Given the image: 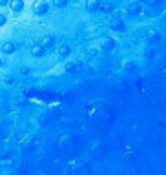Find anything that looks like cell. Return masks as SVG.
<instances>
[{
  "instance_id": "cell-1",
  "label": "cell",
  "mask_w": 166,
  "mask_h": 175,
  "mask_svg": "<svg viewBox=\"0 0 166 175\" xmlns=\"http://www.w3.org/2000/svg\"><path fill=\"white\" fill-rule=\"evenodd\" d=\"M33 13L35 15H46L48 13V2L46 0H35L33 2Z\"/></svg>"
},
{
  "instance_id": "cell-2",
  "label": "cell",
  "mask_w": 166,
  "mask_h": 175,
  "mask_svg": "<svg viewBox=\"0 0 166 175\" xmlns=\"http://www.w3.org/2000/svg\"><path fill=\"white\" fill-rule=\"evenodd\" d=\"M110 27H111L113 31H117V33H124V31H126V24H124V22H122V18H119V16L111 18Z\"/></svg>"
},
{
  "instance_id": "cell-3",
  "label": "cell",
  "mask_w": 166,
  "mask_h": 175,
  "mask_svg": "<svg viewBox=\"0 0 166 175\" xmlns=\"http://www.w3.org/2000/svg\"><path fill=\"white\" fill-rule=\"evenodd\" d=\"M53 42H55V40H53V37H51V35H44V37L38 40V44H40L42 47H46V49H48V47H51V46H53Z\"/></svg>"
},
{
  "instance_id": "cell-4",
  "label": "cell",
  "mask_w": 166,
  "mask_h": 175,
  "mask_svg": "<svg viewBox=\"0 0 166 175\" xmlns=\"http://www.w3.org/2000/svg\"><path fill=\"white\" fill-rule=\"evenodd\" d=\"M9 7H11V11L18 13L24 9V0H9Z\"/></svg>"
},
{
  "instance_id": "cell-5",
  "label": "cell",
  "mask_w": 166,
  "mask_h": 175,
  "mask_svg": "<svg viewBox=\"0 0 166 175\" xmlns=\"http://www.w3.org/2000/svg\"><path fill=\"white\" fill-rule=\"evenodd\" d=\"M99 5H101V0H86V11L90 13L99 11Z\"/></svg>"
},
{
  "instance_id": "cell-6",
  "label": "cell",
  "mask_w": 166,
  "mask_h": 175,
  "mask_svg": "<svg viewBox=\"0 0 166 175\" xmlns=\"http://www.w3.org/2000/svg\"><path fill=\"white\" fill-rule=\"evenodd\" d=\"M31 55H33V57H44V55H46V47H42L40 44H35V46L31 47Z\"/></svg>"
},
{
  "instance_id": "cell-7",
  "label": "cell",
  "mask_w": 166,
  "mask_h": 175,
  "mask_svg": "<svg viewBox=\"0 0 166 175\" xmlns=\"http://www.w3.org/2000/svg\"><path fill=\"white\" fill-rule=\"evenodd\" d=\"M15 49H16V46H15L13 42H5V44L2 46V51H4L5 55H11V53H15Z\"/></svg>"
},
{
  "instance_id": "cell-8",
  "label": "cell",
  "mask_w": 166,
  "mask_h": 175,
  "mask_svg": "<svg viewBox=\"0 0 166 175\" xmlns=\"http://www.w3.org/2000/svg\"><path fill=\"white\" fill-rule=\"evenodd\" d=\"M128 13H130V15H139V13H141V5H139V2L130 4V5H128Z\"/></svg>"
},
{
  "instance_id": "cell-9",
  "label": "cell",
  "mask_w": 166,
  "mask_h": 175,
  "mask_svg": "<svg viewBox=\"0 0 166 175\" xmlns=\"http://www.w3.org/2000/svg\"><path fill=\"white\" fill-rule=\"evenodd\" d=\"M58 55H60L62 58L69 57V46H68V44H62V46H58Z\"/></svg>"
},
{
  "instance_id": "cell-10",
  "label": "cell",
  "mask_w": 166,
  "mask_h": 175,
  "mask_svg": "<svg viewBox=\"0 0 166 175\" xmlns=\"http://www.w3.org/2000/svg\"><path fill=\"white\" fill-rule=\"evenodd\" d=\"M148 40H152V44H157V42L161 40V35H159L157 31H150V33H148Z\"/></svg>"
},
{
  "instance_id": "cell-11",
  "label": "cell",
  "mask_w": 166,
  "mask_h": 175,
  "mask_svg": "<svg viewBox=\"0 0 166 175\" xmlns=\"http://www.w3.org/2000/svg\"><path fill=\"white\" fill-rule=\"evenodd\" d=\"M113 44H115V42H113L111 38H106V40L102 42V49H104V51H111V49H113Z\"/></svg>"
},
{
  "instance_id": "cell-12",
  "label": "cell",
  "mask_w": 166,
  "mask_h": 175,
  "mask_svg": "<svg viewBox=\"0 0 166 175\" xmlns=\"http://www.w3.org/2000/svg\"><path fill=\"white\" fill-rule=\"evenodd\" d=\"M77 68H79L77 64H73V62H68V64H66V73H73Z\"/></svg>"
},
{
  "instance_id": "cell-13",
  "label": "cell",
  "mask_w": 166,
  "mask_h": 175,
  "mask_svg": "<svg viewBox=\"0 0 166 175\" xmlns=\"http://www.w3.org/2000/svg\"><path fill=\"white\" fill-rule=\"evenodd\" d=\"M53 5L55 7H66L68 5V0H53Z\"/></svg>"
},
{
  "instance_id": "cell-14",
  "label": "cell",
  "mask_w": 166,
  "mask_h": 175,
  "mask_svg": "<svg viewBox=\"0 0 166 175\" xmlns=\"http://www.w3.org/2000/svg\"><path fill=\"white\" fill-rule=\"evenodd\" d=\"M5 22H7V16H5L4 13H0V27H2V26H5Z\"/></svg>"
},
{
  "instance_id": "cell-15",
  "label": "cell",
  "mask_w": 166,
  "mask_h": 175,
  "mask_svg": "<svg viewBox=\"0 0 166 175\" xmlns=\"http://www.w3.org/2000/svg\"><path fill=\"white\" fill-rule=\"evenodd\" d=\"M9 4V0H0V7H5Z\"/></svg>"
},
{
  "instance_id": "cell-16",
  "label": "cell",
  "mask_w": 166,
  "mask_h": 175,
  "mask_svg": "<svg viewBox=\"0 0 166 175\" xmlns=\"http://www.w3.org/2000/svg\"><path fill=\"white\" fill-rule=\"evenodd\" d=\"M20 73H22V75H27V73H29V69H27V68H22V69H20Z\"/></svg>"
},
{
  "instance_id": "cell-17",
  "label": "cell",
  "mask_w": 166,
  "mask_h": 175,
  "mask_svg": "<svg viewBox=\"0 0 166 175\" xmlns=\"http://www.w3.org/2000/svg\"><path fill=\"white\" fill-rule=\"evenodd\" d=\"M146 2H148V4H152V5H155V4H159L161 0H146Z\"/></svg>"
},
{
  "instance_id": "cell-18",
  "label": "cell",
  "mask_w": 166,
  "mask_h": 175,
  "mask_svg": "<svg viewBox=\"0 0 166 175\" xmlns=\"http://www.w3.org/2000/svg\"><path fill=\"white\" fill-rule=\"evenodd\" d=\"M2 66H4V58H0V68H2Z\"/></svg>"
}]
</instances>
